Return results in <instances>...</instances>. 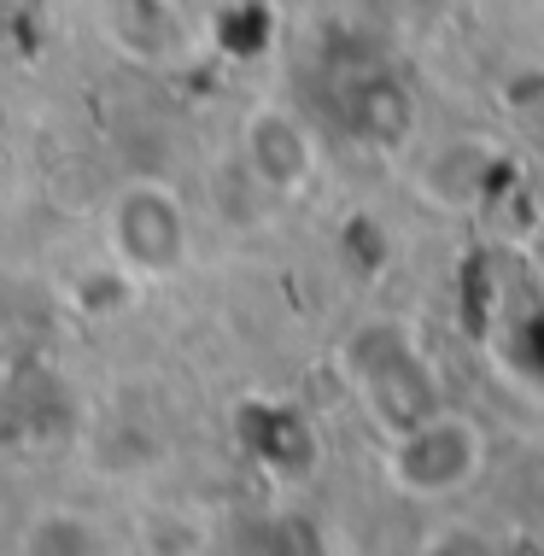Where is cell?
Returning a JSON list of instances; mask_svg holds the SVG:
<instances>
[{"mask_svg":"<svg viewBox=\"0 0 544 556\" xmlns=\"http://www.w3.org/2000/svg\"><path fill=\"white\" fill-rule=\"evenodd\" d=\"M480 463H486V445L468 416H421L404 433H392L387 451L392 486L410 498H451L480 475Z\"/></svg>","mask_w":544,"mask_h":556,"instance_id":"obj_1","label":"cell"},{"mask_svg":"<svg viewBox=\"0 0 544 556\" xmlns=\"http://www.w3.org/2000/svg\"><path fill=\"white\" fill-rule=\"evenodd\" d=\"M240 147H246L252 176H258L264 188H276V193L305 188L311 170H316V147H311L305 124H299L293 112H281V106L252 112L246 129H240Z\"/></svg>","mask_w":544,"mask_h":556,"instance_id":"obj_3","label":"cell"},{"mask_svg":"<svg viewBox=\"0 0 544 556\" xmlns=\"http://www.w3.org/2000/svg\"><path fill=\"white\" fill-rule=\"evenodd\" d=\"M112 258L129 276H176L188 264V212L164 182H135L112 205Z\"/></svg>","mask_w":544,"mask_h":556,"instance_id":"obj_2","label":"cell"},{"mask_svg":"<svg viewBox=\"0 0 544 556\" xmlns=\"http://www.w3.org/2000/svg\"><path fill=\"white\" fill-rule=\"evenodd\" d=\"M29 556H100V539L77 516H41L24 539Z\"/></svg>","mask_w":544,"mask_h":556,"instance_id":"obj_5","label":"cell"},{"mask_svg":"<svg viewBox=\"0 0 544 556\" xmlns=\"http://www.w3.org/2000/svg\"><path fill=\"white\" fill-rule=\"evenodd\" d=\"M105 24H112V41L147 65H170L188 41L170 0H105Z\"/></svg>","mask_w":544,"mask_h":556,"instance_id":"obj_4","label":"cell"}]
</instances>
